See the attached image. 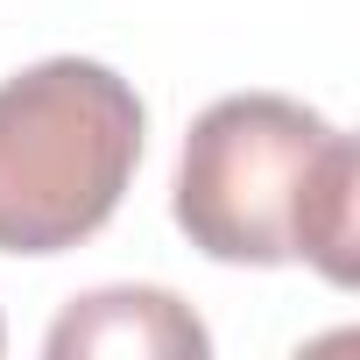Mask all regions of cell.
<instances>
[{"instance_id": "obj_1", "label": "cell", "mask_w": 360, "mask_h": 360, "mask_svg": "<svg viewBox=\"0 0 360 360\" xmlns=\"http://www.w3.org/2000/svg\"><path fill=\"white\" fill-rule=\"evenodd\" d=\"M176 226L226 269L311 262L325 283L360 276V148L283 92H233L198 113L176 162Z\"/></svg>"}, {"instance_id": "obj_2", "label": "cell", "mask_w": 360, "mask_h": 360, "mask_svg": "<svg viewBox=\"0 0 360 360\" xmlns=\"http://www.w3.org/2000/svg\"><path fill=\"white\" fill-rule=\"evenodd\" d=\"M141 99L92 57H43L0 78V255L92 240L141 162Z\"/></svg>"}, {"instance_id": "obj_3", "label": "cell", "mask_w": 360, "mask_h": 360, "mask_svg": "<svg viewBox=\"0 0 360 360\" xmlns=\"http://www.w3.org/2000/svg\"><path fill=\"white\" fill-rule=\"evenodd\" d=\"M50 360H85V353H113V360H205L212 332L191 318L184 297L148 290V283H120V290H92L71 297V311L50 325Z\"/></svg>"}, {"instance_id": "obj_4", "label": "cell", "mask_w": 360, "mask_h": 360, "mask_svg": "<svg viewBox=\"0 0 360 360\" xmlns=\"http://www.w3.org/2000/svg\"><path fill=\"white\" fill-rule=\"evenodd\" d=\"M0 346H8V332H0Z\"/></svg>"}]
</instances>
